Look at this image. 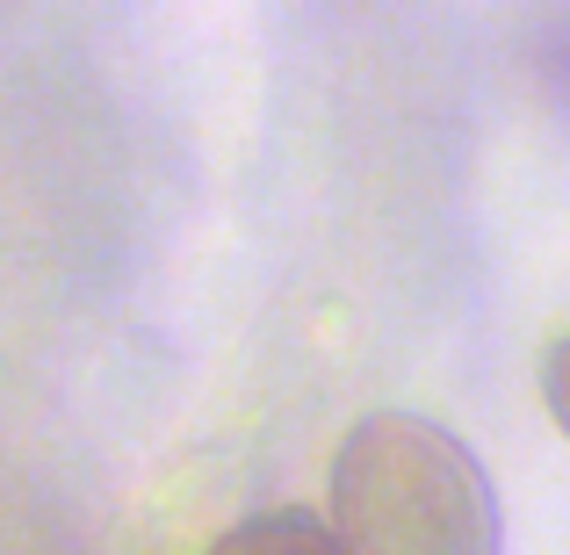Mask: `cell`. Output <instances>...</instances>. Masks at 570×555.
Segmentation results:
<instances>
[{
    "instance_id": "1",
    "label": "cell",
    "mask_w": 570,
    "mask_h": 555,
    "mask_svg": "<svg viewBox=\"0 0 570 555\" xmlns=\"http://www.w3.org/2000/svg\"><path fill=\"white\" fill-rule=\"evenodd\" d=\"M333 534L347 555H505L491 469L419 412H368L333 455Z\"/></svg>"
},
{
    "instance_id": "2",
    "label": "cell",
    "mask_w": 570,
    "mask_h": 555,
    "mask_svg": "<svg viewBox=\"0 0 570 555\" xmlns=\"http://www.w3.org/2000/svg\"><path fill=\"white\" fill-rule=\"evenodd\" d=\"M203 555H347L333 519L304 513V505H261V513L232 519Z\"/></svg>"
},
{
    "instance_id": "3",
    "label": "cell",
    "mask_w": 570,
    "mask_h": 555,
    "mask_svg": "<svg viewBox=\"0 0 570 555\" xmlns=\"http://www.w3.org/2000/svg\"><path fill=\"white\" fill-rule=\"evenodd\" d=\"M534 72H542V87L570 109V14H549V22H542V43H534Z\"/></svg>"
},
{
    "instance_id": "4",
    "label": "cell",
    "mask_w": 570,
    "mask_h": 555,
    "mask_svg": "<svg viewBox=\"0 0 570 555\" xmlns=\"http://www.w3.org/2000/svg\"><path fill=\"white\" fill-rule=\"evenodd\" d=\"M542 404H549V418L563 426V440H570V333L549 347V361H542Z\"/></svg>"
}]
</instances>
